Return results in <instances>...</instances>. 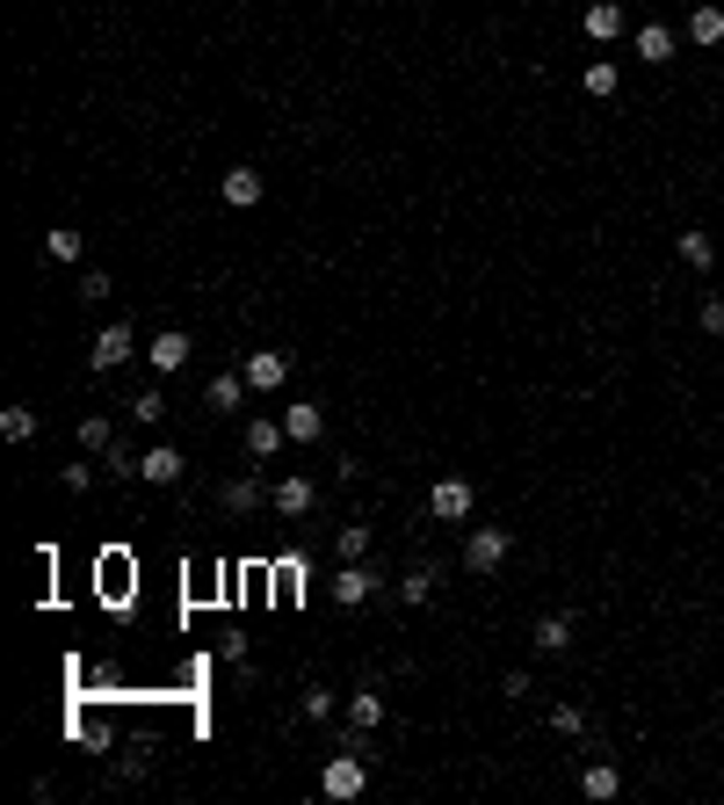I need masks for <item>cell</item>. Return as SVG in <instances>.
<instances>
[{"label":"cell","instance_id":"1","mask_svg":"<svg viewBox=\"0 0 724 805\" xmlns=\"http://www.w3.org/2000/svg\"><path fill=\"white\" fill-rule=\"evenodd\" d=\"M362 791H370V762H362V754H348V748H333L327 770H319V798L348 805V798H362Z\"/></svg>","mask_w":724,"mask_h":805},{"label":"cell","instance_id":"2","mask_svg":"<svg viewBox=\"0 0 724 805\" xmlns=\"http://www.w3.org/2000/svg\"><path fill=\"white\" fill-rule=\"evenodd\" d=\"M507 552H515V530H507V523H479L464 537V574H501Z\"/></svg>","mask_w":724,"mask_h":805},{"label":"cell","instance_id":"3","mask_svg":"<svg viewBox=\"0 0 724 805\" xmlns=\"http://www.w3.org/2000/svg\"><path fill=\"white\" fill-rule=\"evenodd\" d=\"M131 356H145L139 334H131V319H109V327L95 334V349H87V370H95V378H109V370L131 363Z\"/></svg>","mask_w":724,"mask_h":805},{"label":"cell","instance_id":"4","mask_svg":"<svg viewBox=\"0 0 724 805\" xmlns=\"http://www.w3.org/2000/svg\"><path fill=\"white\" fill-rule=\"evenodd\" d=\"M471 508H479V487H471V479L449 472V479H435V487H428V515H435V523H464Z\"/></svg>","mask_w":724,"mask_h":805},{"label":"cell","instance_id":"5","mask_svg":"<svg viewBox=\"0 0 724 805\" xmlns=\"http://www.w3.org/2000/svg\"><path fill=\"white\" fill-rule=\"evenodd\" d=\"M189 356H196V341L182 327H160L153 341H145V363H153V378H174V370H189Z\"/></svg>","mask_w":724,"mask_h":805},{"label":"cell","instance_id":"6","mask_svg":"<svg viewBox=\"0 0 724 805\" xmlns=\"http://www.w3.org/2000/svg\"><path fill=\"white\" fill-rule=\"evenodd\" d=\"M268 508H276L283 523H297V515H311V508H319V487H311L305 472H283L276 487H268Z\"/></svg>","mask_w":724,"mask_h":805},{"label":"cell","instance_id":"7","mask_svg":"<svg viewBox=\"0 0 724 805\" xmlns=\"http://www.w3.org/2000/svg\"><path fill=\"white\" fill-rule=\"evenodd\" d=\"M377 588H384V574H377V566H362V559H341V574H333V602H341V610L370 602Z\"/></svg>","mask_w":724,"mask_h":805},{"label":"cell","instance_id":"8","mask_svg":"<svg viewBox=\"0 0 724 805\" xmlns=\"http://www.w3.org/2000/svg\"><path fill=\"white\" fill-rule=\"evenodd\" d=\"M240 370H246V385H254V392H283V385H290V356H283V349H254Z\"/></svg>","mask_w":724,"mask_h":805},{"label":"cell","instance_id":"9","mask_svg":"<svg viewBox=\"0 0 724 805\" xmlns=\"http://www.w3.org/2000/svg\"><path fill=\"white\" fill-rule=\"evenodd\" d=\"M240 443H246V457H254V465H268V457H276L283 443H290V428H283V414H254Z\"/></svg>","mask_w":724,"mask_h":805},{"label":"cell","instance_id":"10","mask_svg":"<svg viewBox=\"0 0 724 805\" xmlns=\"http://www.w3.org/2000/svg\"><path fill=\"white\" fill-rule=\"evenodd\" d=\"M182 472H189V457L174 450V443H153L139 457V479H153V487H182Z\"/></svg>","mask_w":724,"mask_h":805},{"label":"cell","instance_id":"11","mask_svg":"<svg viewBox=\"0 0 724 805\" xmlns=\"http://www.w3.org/2000/svg\"><path fill=\"white\" fill-rule=\"evenodd\" d=\"M246 392H254V385H246V370H218V378L204 385V406H210V414H240Z\"/></svg>","mask_w":724,"mask_h":805},{"label":"cell","instance_id":"12","mask_svg":"<svg viewBox=\"0 0 724 805\" xmlns=\"http://www.w3.org/2000/svg\"><path fill=\"white\" fill-rule=\"evenodd\" d=\"M283 428H290V443H319L327 436V406L319 400H290L283 406Z\"/></svg>","mask_w":724,"mask_h":805},{"label":"cell","instance_id":"13","mask_svg":"<svg viewBox=\"0 0 724 805\" xmlns=\"http://www.w3.org/2000/svg\"><path fill=\"white\" fill-rule=\"evenodd\" d=\"M224 515H254V508H268V487H261V472H240V479H224Z\"/></svg>","mask_w":724,"mask_h":805},{"label":"cell","instance_id":"14","mask_svg":"<svg viewBox=\"0 0 724 805\" xmlns=\"http://www.w3.org/2000/svg\"><path fill=\"white\" fill-rule=\"evenodd\" d=\"M218 196H224L232 210H254V204H261V175H254V167H224V175H218Z\"/></svg>","mask_w":724,"mask_h":805},{"label":"cell","instance_id":"15","mask_svg":"<svg viewBox=\"0 0 724 805\" xmlns=\"http://www.w3.org/2000/svg\"><path fill=\"white\" fill-rule=\"evenodd\" d=\"M586 36H594V44H616V36H623V8H616V0H586Z\"/></svg>","mask_w":724,"mask_h":805},{"label":"cell","instance_id":"16","mask_svg":"<svg viewBox=\"0 0 724 805\" xmlns=\"http://www.w3.org/2000/svg\"><path fill=\"white\" fill-rule=\"evenodd\" d=\"M630 52H638L645 66H667V58H673V30H667V22H645V30L630 36Z\"/></svg>","mask_w":724,"mask_h":805},{"label":"cell","instance_id":"17","mask_svg":"<svg viewBox=\"0 0 724 805\" xmlns=\"http://www.w3.org/2000/svg\"><path fill=\"white\" fill-rule=\"evenodd\" d=\"M529 646H536V653H566V646H572V617H558V610H551V617H536Z\"/></svg>","mask_w":724,"mask_h":805},{"label":"cell","instance_id":"18","mask_svg":"<svg viewBox=\"0 0 724 805\" xmlns=\"http://www.w3.org/2000/svg\"><path fill=\"white\" fill-rule=\"evenodd\" d=\"M348 726H384V683H362L348 697Z\"/></svg>","mask_w":724,"mask_h":805},{"label":"cell","instance_id":"19","mask_svg":"<svg viewBox=\"0 0 724 805\" xmlns=\"http://www.w3.org/2000/svg\"><path fill=\"white\" fill-rule=\"evenodd\" d=\"M580 791H586V798H616V791H623V770H616V762H586Z\"/></svg>","mask_w":724,"mask_h":805},{"label":"cell","instance_id":"20","mask_svg":"<svg viewBox=\"0 0 724 805\" xmlns=\"http://www.w3.org/2000/svg\"><path fill=\"white\" fill-rule=\"evenodd\" d=\"M435 580H442V566H435V559H420L414 574L398 580V602H428V596H435Z\"/></svg>","mask_w":724,"mask_h":805},{"label":"cell","instance_id":"21","mask_svg":"<svg viewBox=\"0 0 724 805\" xmlns=\"http://www.w3.org/2000/svg\"><path fill=\"white\" fill-rule=\"evenodd\" d=\"M580 88L594 95V102H602V95H616V88H623V73H616V58H594V66L580 73Z\"/></svg>","mask_w":724,"mask_h":805},{"label":"cell","instance_id":"22","mask_svg":"<svg viewBox=\"0 0 724 805\" xmlns=\"http://www.w3.org/2000/svg\"><path fill=\"white\" fill-rule=\"evenodd\" d=\"M689 44H703V52H710V44H724V8H695V15H689Z\"/></svg>","mask_w":724,"mask_h":805},{"label":"cell","instance_id":"23","mask_svg":"<svg viewBox=\"0 0 724 805\" xmlns=\"http://www.w3.org/2000/svg\"><path fill=\"white\" fill-rule=\"evenodd\" d=\"M681 262H689L695 276H710V269H717V247H710V232H681Z\"/></svg>","mask_w":724,"mask_h":805},{"label":"cell","instance_id":"24","mask_svg":"<svg viewBox=\"0 0 724 805\" xmlns=\"http://www.w3.org/2000/svg\"><path fill=\"white\" fill-rule=\"evenodd\" d=\"M109 443H117V421H109V414H87V421H80V450H95V457H102Z\"/></svg>","mask_w":724,"mask_h":805},{"label":"cell","instance_id":"25","mask_svg":"<svg viewBox=\"0 0 724 805\" xmlns=\"http://www.w3.org/2000/svg\"><path fill=\"white\" fill-rule=\"evenodd\" d=\"M333 552L341 559H370V523H341L333 530Z\"/></svg>","mask_w":724,"mask_h":805},{"label":"cell","instance_id":"26","mask_svg":"<svg viewBox=\"0 0 724 805\" xmlns=\"http://www.w3.org/2000/svg\"><path fill=\"white\" fill-rule=\"evenodd\" d=\"M0 436H8V443H30L36 436V406H8V414H0Z\"/></svg>","mask_w":724,"mask_h":805},{"label":"cell","instance_id":"27","mask_svg":"<svg viewBox=\"0 0 724 805\" xmlns=\"http://www.w3.org/2000/svg\"><path fill=\"white\" fill-rule=\"evenodd\" d=\"M139 457H145V450H123V443H109V450H102V472H109V479H139Z\"/></svg>","mask_w":724,"mask_h":805},{"label":"cell","instance_id":"28","mask_svg":"<svg viewBox=\"0 0 724 805\" xmlns=\"http://www.w3.org/2000/svg\"><path fill=\"white\" fill-rule=\"evenodd\" d=\"M297 711H305L311 726H327V718H333V689H327V683H311L305 697H297Z\"/></svg>","mask_w":724,"mask_h":805},{"label":"cell","instance_id":"29","mask_svg":"<svg viewBox=\"0 0 724 805\" xmlns=\"http://www.w3.org/2000/svg\"><path fill=\"white\" fill-rule=\"evenodd\" d=\"M44 254H52V262H80V232H73V226L44 232Z\"/></svg>","mask_w":724,"mask_h":805},{"label":"cell","instance_id":"30","mask_svg":"<svg viewBox=\"0 0 724 805\" xmlns=\"http://www.w3.org/2000/svg\"><path fill=\"white\" fill-rule=\"evenodd\" d=\"M551 733L580 740V733H586V711H580V704H551Z\"/></svg>","mask_w":724,"mask_h":805},{"label":"cell","instance_id":"31","mask_svg":"<svg viewBox=\"0 0 724 805\" xmlns=\"http://www.w3.org/2000/svg\"><path fill=\"white\" fill-rule=\"evenodd\" d=\"M109 291H117V283H109V276H102V269H87V276H80V283H73V298H80V305H102V298H109Z\"/></svg>","mask_w":724,"mask_h":805},{"label":"cell","instance_id":"32","mask_svg":"<svg viewBox=\"0 0 724 805\" xmlns=\"http://www.w3.org/2000/svg\"><path fill=\"white\" fill-rule=\"evenodd\" d=\"M131 414H139L145 428H160V421H167V392H139V400H131Z\"/></svg>","mask_w":724,"mask_h":805},{"label":"cell","instance_id":"33","mask_svg":"<svg viewBox=\"0 0 724 805\" xmlns=\"http://www.w3.org/2000/svg\"><path fill=\"white\" fill-rule=\"evenodd\" d=\"M333 748H348V754H370V726H341V740Z\"/></svg>","mask_w":724,"mask_h":805},{"label":"cell","instance_id":"34","mask_svg":"<svg viewBox=\"0 0 724 805\" xmlns=\"http://www.w3.org/2000/svg\"><path fill=\"white\" fill-rule=\"evenodd\" d=\"M695 319H703V334H724V298H703V313H695Z\"/></svg>","mask_w":724,"mask_h":805}]
</instances>
